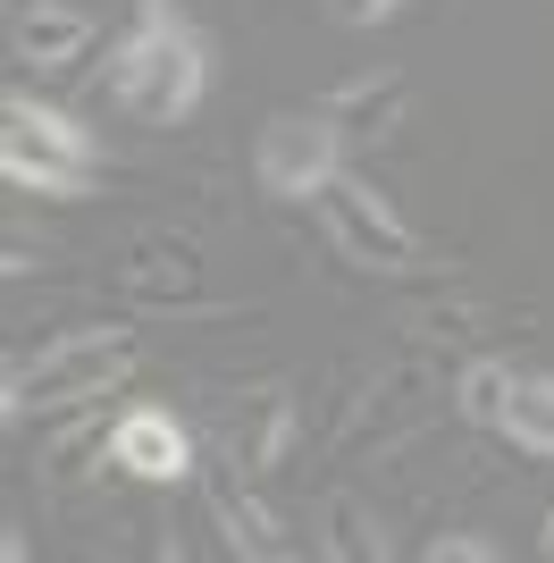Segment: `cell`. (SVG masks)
I'll return each instance as SVG.
<instances>
[{
	"label": "cell",
	"instance_id": "1",
	"mask_svg": "<svg viewBox=\"0 0 554 563\" xmlns=\"http://www.w3.org/2000/svg\"><path fill=\"white\" fill-rule=\"evenodd\" d=\"M126 371H135V329H118V320H92V329H59L34 362H9V396H0V412H9V429L25 421V412H68V404H92V396H118L126 387Z\"/></svg>",
	"mask_w": 554,
	"mask_h": 563
},
{
	"label": "cell",
	"instance_id": "2",
	"mask_svg": "<svg viewBox=\"0 0 554 563\" xmlns=\"http://www.w3.org/2000/svg\"><path fill=\"white\" fill-rule=\"evenodd\" d=\"M210 93V51L193 25H177L160 9V18H143L126 43H118L110 59V101L135 126H177V118H193V101Z\"/></svg>",
	"mask_w": 554,
	"mask_h": 563
},
{
	"label": "cell",
	"instance_id": "3",
	"mask_svg": "<svg viewBox=\"0 0 554 563\" xmlns=\"http://www.w3.org/2000/svg\"><path fill=\"white\" fill-rule=\"evenodd\" d=\"M0 168H9V186H18V194L76 202V194H92L101 143H92V126H76L68 110L9 93V110H0Z\"/></svg>",
	"mask_w": 554,
	"mask_h": 563
},
{
	"label": "cell",
	"instance_id": "4",
	"mask_svg": "<svg viewBox=\"0 0 554 563\" xmlns=\"http://www.w3.org/2000/svg\"><path fill=\"white\" fill-rule=\"evenodd\" d=\"M311 211H320L336 261H353V269H369V278H412V269H420V228L395 211V202L369 186V177L336 168V186H328Z\"/></svg>",
	"mask_w": 554,
	"mask_h": 563
},
{
	"label": "cell",
	"instance_id": "5",
	"mask_svg": "<svg viewBox=\"0 0 554 563\" xmlns=\"http://www.w3.org/2000/svg\"><path fill=\"white\" fill-rule=\"evenodd\" d=\"M345 168V126L328 110H277L253 135V177L269 202H320Z\"/></svg>",
	"mask_w": 554,
	"mask_h": 563
},
{
	"label": "cell",
	"instance_id": "6",
	"mask_svg": "<svg viewBox=\"0 0 554 563\" xmlns=\"http://www.w3.org/2000/svg\"><path fill=\"white\" fill-rule=\"evenodd\" d=\"M295 387L286 378H261V387H235V396L210 404V446H219V471H235V479H277L286 471V454H295Z\"/></svg>",
	"mask_w": 554,
	"mask_h": 563
},
{
	"label": "cell",
	"instance_id": "7",
	"mask_svg": "<svg viewBox=\"0 0 554 563\" xmlns=\"http://www.w3.org/2000/svg\"><path fill=\"white\" fill-rule=\"evenodd\" d=\"M110 463L143 488H185L193 479V429L168 412V404H126L110 429Z\"/></svg>",
	"mask_w": 554,
	"mask_h": 563
},
{
	"label": "cell",
	"instance_id": "8",
	"mask_svg": "<svg viewBox=\"0 0 554 563\" xmlns=\"http://www.w3.org/2000/svg\"><path fill=\"white\" fill-rule=\"evenodd\" d=\"M118 295L143 311H168V320H202V311H228L202 295V261L193 244H135V253L118 261Z\"/></svg>",
	"mask_w": 554,
	"mask_h": 563
},
{
	"label": "cell",
	"instance_id": "9",
	"mask_svg": "<svg viewBox=\"0 0 554 563\" xmlns=\"http://www.w3.org/2000/svg\"><path fill=\"white\" fill-rule=\"evenodd\" d=\"M210 521H219V547H228V555H253V563L302 555V539L253 496V479H235V471H228V479H210Z\"/></svg>",
	"mask_w": 554,
	"mask_h": 563
},
{
	"label": "cell",
	"instance_id": "10",
	"mask_svg": "<svg viewBox=\"0 0 554 563\" xmlns=\"http://www.w3.org/2000/svg\"><path fill=\"white\" fill-rule=\"evenodd\" d=\"M403 101H412L403 68H362V76H345V85H328L320 110L345 126V143H387L395 126H403Z\"/></svg>",
	"mask_w": 554,
	"mask_h": 563
},
{
	"label": "cell",
	"instance_id": "11",
	"mask_svg": "<svg viewBox=\"0 0 554 563\" xmlns=\"http://www.w3.org/2000/svg\"><path fill=\"white\" fill-rule=\"evenodd\" d=\"M85 51H92V9H76V0H25L18 9V59L34 76H68Z\"/></svg>",
	"mask_w": 554,
	"mask_h": 563
},
{
	"label": "cell",
	"instance_id": "12",
	"mask_svg": "<svg viewBox=\"0 0 554 563\" xmlns=\"http://www.w3.org/2000/svg\"><path fill=\"white\" fill-rule=\"evenodd\" d=\"M320 555H336V563H378L387 555V530H378V514H369L353 488L320 496Z\"/></svg>",
	"mask_w": 554,
	"mask_h": 563
},
{
	"label": "cell",
	"instance_id": "13",
	"mask_svg": "<svg viewBox=\"0 0 554 563\" xmlns=\"http://www.w3.org/2000/svg\"><path fill=\"white\" fill-rule=\"evenodd\" d=\"M521 454H538V463H554V371H521L512 378V404L505 421H496Z\"/></svg>",
	"mask_w": 554,
	"mask_h": 563
},
{
	"label": "cell",
	"instance_id": "14",
	"mask_svg": "<svg viewBox=\"0 0 554 563\" xmlns=\"http://www.w3.org/2000/svg\"><path fill=\"white\" fill-rule=\"evenodd\" d=\"M512 378H521V371H512L505 353H470V362L454 371V412L470 429H496V421H505V404H512Z\"/></svg>",
	"mask_w": 554,
	"mask_h": 563
},
{
	"label": "cell",
	"instance_id": "15",
	"mask_svg": "<svg viewBox=\"0 0 554 563\" xmlns=\"http://www.w3.org/2000/svg\"><path fill=\"white\" fill-rule=\"evenodd\" d=\"M420 563H505V547L479 530H437V539H420Z\"/></svg>",
	"mask_w": 554,
	"mask_h": 563
},
{
	"label": "cell",
	"instance_id": "16",
	"mask_svg": "<svg viewBox=\"0 0 554 563\" xmlns=\"http://www.w3.org/2000/svg\"><path fill=\"white\" fill-rule=\"evenodd\" d=\"M479 320H487L479 303H445V311H420L412 336H420V345H429V336H437V345H454V336H479Z\"/></svg>",
	"mask_w": 554,
	"mask_h": 563
},
{
	"label": "cell",
	"instance_id": "17",
	"mask_svg": "<svg viewBox=\"0 0 554 563\" xmlns=\"http://www.w3.org/2000/svg\"><path fill=\"white\" fill-rule=\"evenodd\" d=\"M395 9H403V0H328V18H336V25H387Z\"/></svg>",
	"mask_w": 554,
	"mask_h": 563
},
{
	"label": "cell",
	"instance_id": "18",
	"mask_svg": "<svg viewBox=\"0 0 554 563\" xmlns=\"http://www.w3.org/2000/svg\"><path fill=\"white\" fill-rule=\"evenodd\" d=\"M538 555H546V563H554V514H546V530H538Z\"/></svg>",
	"mask_w": 554,
	"mask_h": 563
},
{
	"label": "cell",
	"instance_id": "19",
	"mask_svg": "<svg viewBox=\"0 0 554 563\" xmlns=\"http://www.w3.org/2000/svg\"><path fill=\"white\" fill-rule=\"evenodd\" d=\"M152 18H160V0H152Z\"/></svg>",
	"mask_w": 554,
	"mask_h": 563
}]
</instances>
